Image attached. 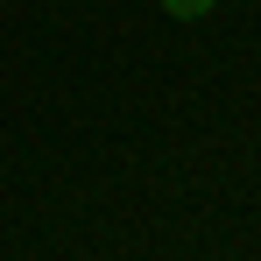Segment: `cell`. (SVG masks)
I'll return each mask as SVG.
<instances>
[{
	"mask_svg": "<svg viewBox=\"0 0 261 261\" xmlns=\"http://www.w3.org/2000/svg\"><path fill=\"white\" fill-rule=\"evenodd\" d=\"M163 14H176V21H205L212 0H163Z\"/></svg>",
	"mask_w": 261,
	"mask_h": 261,
	"instance_id": "1",
	"label": "cell"
}]
</instances>
